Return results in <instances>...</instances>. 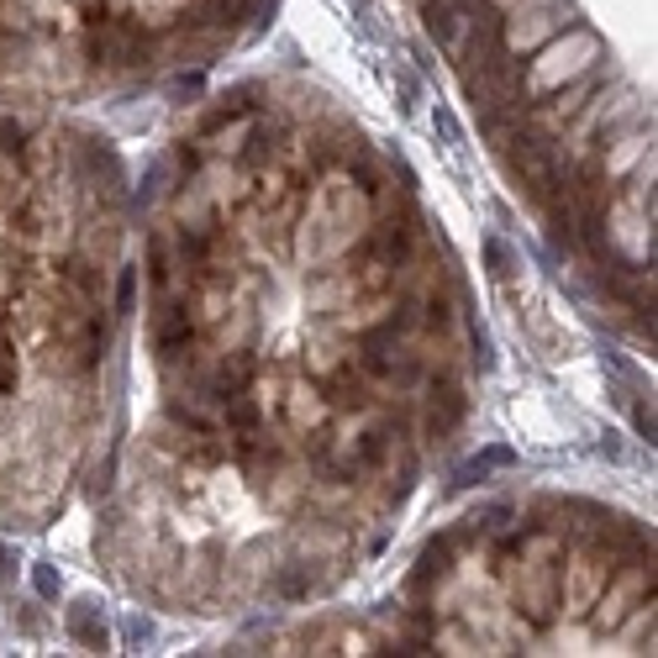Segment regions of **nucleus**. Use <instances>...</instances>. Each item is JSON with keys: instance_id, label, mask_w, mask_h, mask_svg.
Here are the masks:
<instances>
[{"instance_id": "423d86ee", "label": "nucleus", "mask_w": 658, "mask_h": 658, "mask_svg": "<svg viewBox=\"0 0 658 658\" xmlns=\"http://www.w3.org/2000/svg\"><path fill=\"white\" fill-rule=\"evenodd\" d=\"M132 301H138V269H122V290H116V312L127 316V312H132Z\"/></svg>"}, {"instance_id": "f03ea898", "label": "nucleus", "mask_w": 658, "mask_h": 658, "mask_svg": "<svg viewBox=\"0 0 658 658\" xmlns=\"http://www.w3.org/2000/svg\"><path fill=\"white\" fill-rule=\"evenodd\" d=\"M69 637L74 643H85V648H105V617L96 600H79L69 606Z\"/></svg>"}, {"instance_id": "0eeeda50", "label": "nucleus", "mask_w": 658, "mask_h": 658, "mask_svg": "<svg viewBox=\"0 0 658 658\" xmlns=\"http://www.w3.org/2000/svg\"><path fill=\"white\" fill-rule=\"evenodd\" d=\"M432 127H438V132H443V138H448V142H464V132H458V122H453V111H448V105H438V116H432Z\"/></svg>"}, {"instance_id": "f257e3e1", "label": "nucleus", "mask_w": 658, "mask_h": 658, "mask_svg": "<svg viewBox=\"0 0 658 658\" xmlns=\"http://www.w3.org/2000/svg\"><path fill=\"white\" fill-rule=\"evenodd\" d=\"M521 148L511 153V169H517V179L521 185H532V195H554L558 190V164H554V148L543 138H517Z\"/></svg>"}, {"instance_id": "39448f33", "label": "nucleus", "mask_w": 658, "mask_h": 658, "mask_svg": "<svg viewBox=\"0 0 658 658\" xmlns=\"http://www.w3.org/2000/svg\"><path fill=\"white\" fill-rule=\"evenodd\" d=\"M33 590L42 595V600H59V590H64L59 569H53V564H33Z\"/></svg>"}, {"instance_id": "20e7f679", "label": "nucleus", "mask_w": 658, "mask_h": 658, "mask_svg": "<svg viewBox=\"0 0 658 658\" xmlns=\"http://www.w3.org/2000/svg\"><path fill=\"white\" fill-rule=\"evenodd\" d=\"M485 264H490V275H495V279H506L517 258H511V248L501 243V238H485Z\"/></svg>"}, {"instance_id": "1a4fd4ad", "label": "nucleus", "mask_w": 658, "mask_h": 658, "mask_svg": "<svg viewBox=\"0 0 658 658\" xmlns=\"http://www.w3.org/2000/svg\"><path fill=\"white\" fill-rule=\"evenodd\" d=\"M637 432L654 443V412H648V406H637Z\"/></svg>"}, {"instance_id": "7ed1b4c3", "label": "nucleus", "mask_w": 658, "mask_h": 658, "mask_svg": "<svg viewBox=\"0 0 658 658\" xmlns=\"http://www.w3.org/2000/svg\"><path fill=\"white\" fill-rule=\"evenodd\" d=\"M511 464H517V453L506 448V443H495V448H485L480 458H469V464L458 469V480H453V485H480L490 469H511Z\"/></svg>"}, {"instance_id": "6e6552de", "label": "nucleus", "mask_w": 658, "mask_h": 658, "mask_svg": "<svg viewBox=\"0 0 658 658\" xmlns=\"http://www.w3.org/2000/svg\"><path fill=\"white\" fill-rule=\"evenodd\" d=\"M127 637H132V643H148V637H153V622H148V617H127Z\"/></svg>"}]
</instances>
